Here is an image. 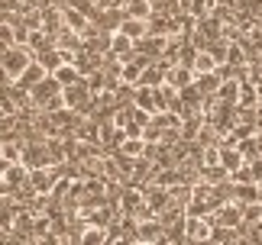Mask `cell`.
I'll use <instances>...</instances> for the list:
<instances>
[{"mask_svg":"<svg viewBox=\"0 0 262 245\" xmlns=\"http://www.w3.org/2000/svg\"><path fill=\"white\" fill-rule=\"evenodd\" d=\"M88 97H91V87H88V81L81 78L78 84H72V87H65L62 90V100H65V107L72 110H81V107H88Z\"/></svg>","mask_w":262,"mask_h":245,"instance_id":"3","label":"cell"},{"mask_svg":"<svg viewBox=\"0 0 262 245\" xmlns=\"http://www.w3.org/2000/svg\"><path fill=\"white\" fill-rule=\"evenodd\" d=\"M117 33H123L126 39L139 42V39H146V36H149V19H133V16H123V23H120Z\"/></svg>","mask_w":262,"mask_h":245,"instance_id":"5","label":"cell"},{"mask_svg":"<svg viewBox=\"0 0 262 245\" xmlns=\"http://www.w3.org/2000/svg\"><path fill=\"white\" fill-rule=\"evenodd\" d=\"M33 61H36V58H33V52H29V48L13 45V48H7V52L0 55V71H4L10 81H16L29 65H33Z\"/></svg>","mask_w":262,"mask_h":245,"instance_id":"1","label":"cell"},{"mask_svg":"<svg viewBox=\"0 0 262 245\" xmlns=\"http://www.w3.org/2000/svg\"><path fill=\"white\" fill-rule=\"evenodd\" d=\"M33 184H36L39 190H46V187H49V178L42 175V171H36V175H33Z\"/></svg>","mask_w":262,"mask_h":245,"instance_id":"13","label":"cell"},{"mask_svg":"<svg viewBox=\"0 0 262 245\" xmlns=\"http://www.w3.org/2000/svg\"><path fill=\"white\" fill-rule=\"evenodd\" d=\"M217 165L224 168L227 175H233V171H239L246 161H243V155L236 152V145H220V161H217Z\"/></svg>","mask_w":262,"mask_h":245,"instance_id":"7","label":"cell"},{"mask_svg":"<svg viewBox=\"0 0 262 245\" xmlns=\"http://www.w3.org/2000/svg\"><path fill=\"white\" fill-rule=\"evenodd\" d=\"M191 71H194V75H214V71H217V61L210 58V52H198V58H194V65H191Z\"/></svg>","mask_w":262,"mask_h":245,"instance_id":"11","label":"cell"},{"mask_svg":"<svg viewBox=\"0 0 262 245\" xmlns=\"http://www.w3.org/2000/svg\"><path fill=\"white\" fill-rule=\"evenodd\" d=\"M42 78H49V71H46L42 65H39V61H33V65H29V68L23 71V75H19V78L13 81V84H16V87H23V90H33V87H36Z\"/></svg>","mask_w":262,"mask_h":245,"instance_id":"6","label":"cell"},{"mask_svg":"<svg viewBox=\"0 0 262 245\" xmlns=\"http://www.w3.org/2000/svg\"><path fill=\"white\" fill-rule=\"evenodd\" d=\"M259 193H262V181H259Z\"/></svg>","mask_w":262,"mask_h":245,"instance_id":"14","label":"cell"},{"mask_svg":"<svg viewBox=\"0 0 262 245\" xmlns=\"http://www.w3.org/2000/svg\"><path fill=\"white\" fill-rule=\"evenodd\" d=\"M110 58H117V55H133V39H126L123 33H114L110 36Z\"/></svg>","mask_w":262,"mask_h":245,"instance_id":"10","label":"cell"},{"mask_svg":"<svg viewBox=\"0 0 262 245\" xmlns=\"http://www.w3.org/2000/svg\"><path fill=\"white\" fill-rule=\"evenodd\" d=\"M107 242V232H100V229H84L81 232V245H104Z\"/></svg>","mask_w":262,"mask_h":245,"instance_id":"12","label":"cell"},{"mask_svg":"<svg viewBox=\"0 0 262 245\" xmlns=\"http://www.w3.org/2000/svg\"><path fill=\"white\" fill-rule=\"evenodd\" d=\"M230 200L239 203V207H256V203H262L259 184H233V190H230Z\"/></svg>","mask_w":262,"mask_h":245,"instance_id":"4","label":"cell"},{"mask_svg":"<svg viewBox=\"0 0 262 245\" xmlns=\"http://www.w3.org/2000/svg\"><path fill=\"white\" fill-rule=\"evenodd\" d=\"M52 78L58 81V87H72V84H78V81H81V71H78L75 65H58L55 71H52Z\"/></svg>","mask_w":262,"mask_h":245,"instance_id":"8","label":"cell"},{"mask_svg":"<svg viewBox=\"0 0 262 245\" xmlns=\"http://www.w3.org/2000/svg\"><path fill=\"white\" fill-rule=\"evenodd\" d=\"M58 97H62V87H58V81L52 75L42 78L33 90H29V100H33L36 107H42V110H49V107H52V100H58Z\"/></svg>","mask_w":262,"mask_h":245,"instance_id":"2","label":"cell"},{"mask_svg":"<svg viewBox=\"0 0 262 245\" xmlns=\"http://www.w3.org/2000/svg\"><path fill=\"white\" fill-rule=\"evenodd\" d=\"M165 84V68L162 65H149L146 71H143V78H139V84L136 87H162Z\"/></svg>","mask_w":262,"mask_h":245,"instance_id":"9","label":"cell"}]
</instances>
